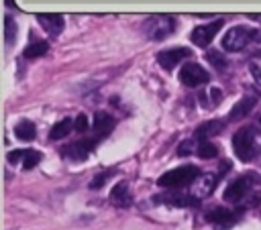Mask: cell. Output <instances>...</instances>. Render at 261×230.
Wrapping results in <instances>:
<instances>
[{
	"label": "cell",
	"instance_id": "obj_28",
	"mask_svg": "<svg viewBox=\"0 0 261 230\" xmlns=\"http://www.w3.org/2000/svg\"><path fill=\"white\" fill-rule=\"evenodd\" d=\"M210 98H212V106H216V104H220V100H222V92H220L218 88H212V90H210Z\"/></svg>",
	"mask_w": 261,
	"mask_h": 230
},
{
	"label": "cell",
	"instance_id": "obj_21",
	"mask_svg": "<svg viewBox=\"0 0 261 230\" xmlns=\"http://www.w3.org/2000/svg\"><path fill=\"white\" fill-rule=\"evenodd\" d=\"M4 37H6V43H8V45H10V43L14 41V37H16V22H14L10 16L4 18Z\"/></svg>",
	"mask_w": 261,
	"mask_h": 230
},
{
	"label": "cell",
	"instance_id": "obj_19",
	"mask_svg": "<svg viewBox=\"0 0 261 230\" xmlns=\"http://www.w3.org/2000/svg\"><path fill=\"white\" fill-rule=\"evenodd\" d=\"M196 153H198L202 159H212V157L218 155V149H216V145H212L210 140H200L198 147H196Z\"/></svg>",
	"mask_w": 261,
	"mask_h": 230
},
{
	"label": "cell",
	"instance_id": "obj_27",
	"mask_svg": "<svg viewBox=\"0 0 261 230\" xmlns=\"http://www.w3.org/2000/svg\"><path fill=\"white\" fill-rule=\"evenodd\" d=\"M24 155H27V151H20V149H16V151H10V153H8V161L14 165V163H18L20 159H24Z\"/></svg>",
	"mask_w": 261,
	"mask_h": 230
},
{
	"label": "cell",
	"instance_id": "obj_3",
	"mask_svg": "<svg viewBox=\"0 0 261 230\" xmlns=\"http://www.w3.org/2000/svg\"><path fill=\"white\" fill-rule=\"evenodd\" d=\"M145 31L153 41H163L175 31V20L167 14H157V16H151L147 20Z\"/></svg>",
	"mask_w": 261,
	"mask_h": 230
},
{
	"label": "cell",
	"instance_id": "obj_14",
	"mask_svg": "<svg viewBox=\"0 0 261 230\" xmlns=\"http://www.w3.org/2000/svg\"><path fill=\"white\" fill-rule=\"evenodd\" d=\"M222 126H224L222 120H208V122L200 124V126L196 128V140H198V142H200V140H208V136L218 134V132L222 130Z\"/></svg>",
	"mask_w": 261,
	"mask_h": 230
},
{
	"label": "cell",
	"instance_id": "obj_25",
	"mask_svg": "<svg viewBox=\"0 0 261 230\" xmlns=\"http://www.w3.org/2000/svg\"><path fill=\"white\" fill-rule=\"evenodd\" d=\"M73 128H75L77 132L88 130V118H86V114H77V116H75V120H73Z\"/></svg>",
	"mask_w": 261,
	"mask_h": 230
},
{
	"label": "cell",
	"instance_id": "obj_13",
	"mask_svg": "<svg viewBox=\"0 0 261 230\" xmlns=\"http://www.w3.org/2000/svg\"><path fill=\"white\" fill-rule=\"evenodd\" d=\"M206 218H208V222L216 224L218 228H226V226H230L234 222V214L230 210H224V208H216V210L208 212Z\"/></svg>",
	"mask_w": 261,
	"mask_h": 230
},
{
	"label": "cell",
	"instance_id": "obj_29",
	"mask_svg": "<svg viewBox=\"0 0 261 230\" xmlns=\"http://www.w3.org/2000/svg\"><path fill=\"white\" fill-rule=\"evenodd\" d=\"M251 75H253V79L261 85V67H257V65H251Z\"/></svg>",
	"mask_w": 261,
	"mask_h": 230
},
{
	"label": "cell",
	"instance_id": "obj_2",
	"mask_svg": "<svg viewBox=\"0 0 261 230\" xmlns=\"http://www.w3.org/2000/svg\"><path fill=\"white\" fill-rule=\"evenodd\" d=\"M200 175V169L194 167V165H184V167H177V169H171L167 173H163L157 183L161 187H186L190 185L196 177Z\"/></svg>",
	"mask_w": 261,
	"mask_h": 230
},
{
	"label": "cell",
	"instance_id": "obj_1",
	"mask_svg": "<svg viewBox=\"0 0 261 230\" xmlns=\"http://www.w3.org/2000/svg\"><path fill=\"white\" fill-rule=\"evenodd\" d=\"M249 41H261V31H253L249 26H232L222 37V47L228 53H234V51L245 49Z\"/></svg>",
	"mask_w": 261,
	"mask_h": 230
},
{
	"label": "cell",
	"instance_id": "obj_17",
	"mask_svg": "<svg viewBox=\"0 0 261 230\" xmlns=\"http://www.w3.org/2000/svg\"><path fill=\"white\" fill-rule=\"evenodd\" d=\"M128 183L126 181H118L112 191H110V202L116 204V206H126L128 204Z\"/></svg>",
	"mask_w": 261,
	"mask_h": 230
},
{
	"label": "cell",
	"instance_id": "obj_4",
	"mask_svg": "<svg viewBox=\"0 0 261 230\" xmlns=\"http://www.w3.org/2000/svg\"><path fill=\"white\" fill-rule=\"evenodd\" d=\"M232 149L241 161H251L255 155V134L253 128H241L232 136Z\"/></svg>",
	"mask_w": 261,
	"mask_h": 230
},
{
	"label": "cell",
	"instance_id": "obj_8",
	"mask_svg": "<svg viewBox=\"0 0 261 230\" xmlns=\"http://www.w3.org/2000/svg\"><path fill=\"white\" fill-rule=\"evenodd\" d=\"M98 138H86V140H77V142H71L69 147H65L61 153L73 161H82L88 157V153H92L94 145H96Z\"/></svg>",
	"mask_w": 261,
	"mask_h": 230
},
{
	"label": "cell",
	"instance_id": "obj_6",
	"mask_svg": "<svg viewBox=\"0 0 261 230\" xmlns=\"http://www.w3.org/2000/svg\"><path fill=\"white\" fill-rule=\"evenodd\" d=\"M222 24H224V20L218 18V20H212V22H208V24L196 26V28L192 31V35H190L192 43H194L196 47H208L210 41L216 37V33L222 28Z\"/></svg>",
	"mask_w": 261,
	"mask_h": 230
},
{
	"label": "cell",
	"instance_id": "obj_9",
	"mask_svg": "<svg viewBox=\"0 0 261 230\" xmlns=\"http://www.w3.org/2000/svg\"><path fill=\"white\" fill-rule=\"evenodd\" d=\"M251 191V179L249 177H237L226 189H224V199L226 202H239Z\"/></svg>",
	"mask_w": 261,
	"mask_h": 230
},
{
	"label": "cell",
	"instance_id": "obj_15",
	"mask_svg": "<svg viewBox=\"0 0 261 230\" xmlns=\"http://www.w3.org/2000/svg\"><path fill=\"white\" fill-rule=\"evenodd\" d=\"M47 51H49V43H47V41H41V39H37V37H33V43L27 45V49H24L22 55H24L27 59H37V57H43Z\"/></svg>",
	"mask_w": 261,
	"mask_h": 230
},
{
	"label": "cell",
	"instance_id": "obj_23",
	"mask_svg": "<svg viewBox=\"0 0 261 230\" xmlns=\"http://www.w3.org/2000/svg\"><path fill=\"white\" fill-rule=\"evenodd\" d=\"M39 161H41V153L39 151H27V155L22 159V167L24 169H33V167L39 165Z\"/></svg>",
	"mask_w": 261,
	"mask_h": 230
},
{
	"label": "cell",
	"instance_id": "obj_11",
	"mask_svg": "<svg viewBox=\"0 0 261 230\" xmlns=\"http://www.w3.org/2000/svg\"><path fill=\"white\" fill-rule=\"evenodd\" d=\"M255 102H257L255 96H245V98H241V100L232 106V110H230V114H228V120H241V118H245V116L255 108Z\"/></svg>",
	"mask_w": 261,
	"mask_h": 230
},
{
	"label": "cell",
	"instance_id": "obj_5",
	"mask_svg": "<svg viewBox=\"0 0 261 230\" xmlns=\"http://www.w3.org/2000/svg\"><path fill=\"white\" fill-rule=\"evenodd\" d=\"M179 79L188 88H198V85H202V83H206L210 79V73L198 63H186L179 69Z\"/></svg>",
	"mask_w": 261,
	"mask_h": 230
},
{
	"label": "cell",
	"instance_id": "obj_18",
	"mask_svg": "<svg viewBox=\"0 0 261 230\" xmlns=\"http://www.w3.org/2000/svg\"><path fill=\"white\" fill-rule=\"evenodd\" d=\"M14 134L20 140H33L35 134H37V128H35V124L31 120H20L16 124V128H14Z\"/></svg>",
	"mask_w": 261,
	"mask_h": 230
},
{
	"label": "cell",
	"instance_id": "obj_7",
	"mask_svg": "<svg viewBox=\"0 0 261 230\" xmlns=\"http://www.w3.org/2000/svg\"><path fill=\"white\" fill-rule=\"evenodd\" d=\"M190 55V49L186 47H173V49H167V51H161L157 53V63L163 67V69H173L181 59H186Z\"/></svg>",
	"mask_w": 261,
	"mask_h": 230
},
{
	"label": "cell",
	"instance_id": "obj_16",
	"mask_svg": "<svg viewBox=\"0 0 261 230\" xmlns=\"http://www.w3.org/2000/svg\"><path fill=\"white\" fill-rule=\"evenodd\" d=\"M71 130H73V120H71V118H63V120H59V122L53 124V128L49 130V138H51V140L65 138Z\"/></svg>",
	"mask_w": 261,
	"mask_h": 230
},
{
	"label": "cell",
	"instance_id": "obj_12",
	"mask_svg": "<svg viewBox=\"0 0 261 230\" xmlns=\"http://www.w3.org/2000/svg\"><path fill=\"white\" fill-rule=\"evenodd\" d=\"M114 128V118L108 114V112H96L94 114V130L100 136H106L110 130Z\"/></svg>",
	"mask_w": 261,
	"mask_h": 230
},
{
	"label": "cell",
	"instance_id": "obj_24",
	"mask_svg": "<svg viewBox=\"0 0 261 230\" xmlns=\"http://www.w3.org/2000/svg\"><path fill=\"white\" fill-rule=\"evenodd\" d=\"M110 175H114V169H108V171H104V173L96 175V177L90 181V187H92V189H100V187L106 183V179H108Z\"/></svg>",
	"mask_w": 261,
	"mask_h": 230
},
{
	"label": "cell",
	"instance_id": "obj_10",
	"mask_svg": "<svg viewBox=\"0 0 261 230\" xmlns=\"http://www.w3.org/2000/svg\"><path fill=\"white\" fill-rule=\"evenodd\" d=\"M37 22H39L51 37H57V35L63 31V26H65L63 16H61V14H55V12H49V14L41 12V14H37Z\"/></svg>",
	"mask_w": 261,
	"mask_h": 230
},
{
	"label": "cell",
	"instance_id": "obj_22",
	"mask_svg": "<svg viewBox=\"0 0 261 230\" xmlns=\"http://www.w3.org/2000/svg\"><path fill=\"white\" fill-rule=\"evenodd\" d=\"M206 59H208V63H212L216 69H224V67H226V59H224V55H220L218 51H208V53H206Z\"/></svg>",
	"mask_w": 261,
	"mask_h": 230
},
{
	"label": "cell",
	"instance_id": "obj_20",
	"mask_svg": "<svg viewBox=\"0 0 261 230\" xmlns=\"http://www.w3.org/2000/svg\"><path fill=\"white\" fill-rule=\"evenodd\" d=\"M163 199L173 204V206H198V197H194V195H175V193H171V195H165Z\"/></svg>",
	"mask_w": 261,
	"mask_h": 230
},
{
	"label": "cell",
	"instance_id": "obj_26",
	"mask_svg": "<svg viewBox=\"0 0 261 230\" xmlns=\"http://www.w3.org/2000/svg\"><path fill=\"white\" fill-rule=\"evenodd\" d=\"M194 153V142L192 140H184L179 147H177V155L186 157V155H192Z\"/></svg>",
	"mask_w": 261,
	"mask_h": 230
}]
</instances>
